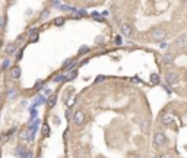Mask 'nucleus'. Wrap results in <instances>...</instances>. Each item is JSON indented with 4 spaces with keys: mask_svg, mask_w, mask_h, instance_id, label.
<instances>
[{
    "mask_svg": "<svg viewBox=\"0 0 187 158\" xmlns=\"http://www.w3.org/2000/svg\"><path fill=\"white\" fill-rule=\"evenodd\" d=\"M56 101H57V97L54 95V94H51L48 98H47V107H48V108H53L54 106H56Z\"/></svg>",
    "mask_w": 187,
    "mask_h": 158,
    "instance_id": "ddd939ff",
    "label": "nucleus"
},
{
    "mask_svg": "<svg viewBox=\"0 0 187 158\" xmlns=\"http://www.w3.org/2000/svg\"><path fill=\"white\" fill-rule=\"evenodd\" d=\"M120 32H122L123 37L130 38L132 35H133V28H132V25H129V24H123V25L120 26Z\"/></svg>",
    "mask_w": 187,
    "mask_h": 158,
    "instance_id": "6e6552de",
    "label": "nucleus"
},
{
    "mask_svg": "<svg viewBox=\"0 0 187 158\" xmlns=\"http://www.w3.org/2000/svg\"><path fill=\"white\" fill-rule=\"evenodd\" d=\"M18 50V44L16 42H10V44H8V47H6V54H13L15 51Z\"/></svg>",
    "mask_w": 187,
    "mask_h": 158,
    "instance_id": "f8f14e48",
    "label": "nucleus"
},
{
    "mask_svg": "<svg viewBox=\"0 0 187 158\" xmlns=\"http://www.w3.org/2000/svg\"><path fill=\"white\" fill-rule=\"evenodd\" d=\"M135 158H142V157H135Z\"/></svg>",
    "mask_w": 187,
    "mask_h": 158,
    "instance_id": "a19ab883",
    "label": "nucleus"
},
{
    "mask_svg": "<svg viewBox=\"0 0 187 158\" xmlns=\"http://www.w3.org/2000/svg\"><path fill=\"white\" fill-rule=\"evenodd\" d=\"M9 67V60H5L3 62V69H8Z\"/></svg>",
    "mask_w": 187,
    "mask_h": 158,
    "instance_id": "f704fd0d",
    "label": "nucleus"
},
{
    "mask_svg": "<svg viewBox=\"0 0 187 158\" xmlns=\"http://www.w3.org/2000/svg\"><path fill=\"white\" fill-rule=\"evenodd\" d=\"M152 141H154V145L156 148H162L165 146L167 143H168V138H167V135L161 130H156L154 133V138H152Z\"/></svg>",
    "mask_w": 187,
    "mask_h": 158,
    "instance_id": "7ed1b4c3",
    "label": "nucleus"
},
{
    "mask_svg": "<svg viewBox=\"0 0 187 158\" xmlns=\"http://www.w3.org/2000/svg\"><path fill=\"white\" fill-rule=\"evenodd\" d=\"M18 95V89L16 88H9L8 89V100H15Z\"/></svg>",
    "mask_w": 187,
    "mask_h": 158,
    "instance_id": "2eb2a0df",
    "label": "nucleus"
},
{
    "mask_svg": "<svg viewBox=\"0 0 187 158\" xmlns=\"http://www.w3.org/2000/svg\"><path fill=\"white\" fill-rule=\"evenodd\" d=\"M44 94H45V95H51V89H44Z\"/></svg>",
    "mask_w": 187,
    "mask_h": 158,
    "instance_id": "c9c22d12",
    "label": "nucleus"
},
{
    "mask_svg": "<svg viewBox=\"0 0 187 158\" xmlns=\"http://www.w3.org/2000/svg\"><path fill=\"white\" fill-rule=\"evenodd\" d=\"M63 67H65V69H69V70L73 69L75 67V59H67V60H65V62H63Z\"/></svg>",
    "mask_w": 187,
    "mask_h": 158,
    "instance_id": "4468645a",
    "label": "nucleus"
},
{
    "mask_svg": "<svg viewBox=\"0 0 187 158\" xmlns=\"http://www.w3.org/2000/svg\"><path fill=\"white\" fill-rule=\"evenodd\" d=\"M35 101H37V103H34L32 107H35V106H40V104H44V103H45V98H44V97H41V95H37Z\"/></svg>",
    "mask_w": 187,
    "mask_h": 158,
    "instance_id": "6ab92c4d",
    "label": "nucleus"
},
{
    "mask_svg": "<svg viewBox=\"0 0 187 158\" xmlns=\"http://www.w3.org/2000/svg\"><path fill=\"white\" fill-rule=\"evenodd\" d=\"M54 25L56 26L65 25V18H56V19H54Z\"/></svg>",
    "mask_w": 187,
    "mask_h": 158,
    "instance_id": "4be33fe9",
    "label": "nucleus"
},
{
    "mask_svg": "<svg viewBox=\"0 0 187 158\" xmlns=\"http://www.w3.org/2000/svg\"><path fill=\"white\" fill-rule=\"evenodd\" d=\"M88 50H89L88 47H81V49H79V54H85Z\"/></svg>",
    "mask_w": 187,
    "mask_h": 158,
    "instance_id": "7c9ffc66",
    "label": "nucleus"
},
{
    "mask_svg": "<svg viewBox=\"0 0 187 158\" xmlns=\"http://www.w3.org/2000/svg\"><path fill=\"white\" fill-rule=\"evenodd\" d=\"M151 82H152V83H158V82H159V76L155 75V73H152V75H151Z\"/></svg>",
    "mask_w": 187,
    "mask_h": 158,
    "instance_id": "b1692460",
    "label": "nucleus"
},
{
    "mask_svg": "<svg viewBox=\"0 0 187 158\" xmlns=\"http://www.w3.org/2000/svg\"><path fill=\"white\" fill-rule=\"evenodd\" d=\"M6 25V16H2L0 18V28H5Z\"/></svg>",
    "mask_w": 187,
    "mask_h": 158,
    "instance_id": "bb28decb",
    "label": "nucleus"
},
{
    "mask_svg": "<svg viewBox=\"0 0 187 158\" xmlns=\"http://www.w3.org/2000/svg\"><path fill=\"white\" fill-rule=\"evenodd\" d=\"M18 60H21V59H22V51H19V53H18Z\"/></svg>",
    "mask_w": 187,
    "mask_h": 158,
    "instance_id": "e433bc0d",
    "label": "nucleus"
},
{
    "mask_svg": "<svg viewBox=\"0 0 187 158\" xmlns=\"http://www.w3.org/2000/svg\"><path fill=\"white\" fill-rule=\"evenodd\" d=\"M159 120H161V123H162L164 126H171L172 125V122H174V114H172V111H170V110H164L162 113H161Z\"/></svg>",
    "mask_w": 187,
    "mask_h": 158,
    "instance_id": "39448f33",
    "label": "nucleus"
},
{
    "mask_svg": "<svg viewBox=\"0 0 187 158\" xmlns=\"http://www.w3.org/2000/svg\"><path fill=\"white\" fill-rule=\"evenodd\" d=\"M73 94V88H69V89H66V92H65V95H63V100L67 103V100H69V97Z\"/></svg>",
    "mask_w": 187,
    "mask_h": 158,
    "instance_id": "aec40b11",
    "label": "nucleus"
},
{
    "mask_svg": "<svg viewBox=\"0 0 187 158\" xmlns=\"http://www.w3.org/2000/svg\"><path fill=\"white\" fill-rule=\"evenodd\" d=\"M41 120L37 117V119H34V120H31V123H29V126L26 127L28 129V142H32L34 138H35V133H37V129H38V126H40Z\"/></svg>",
    "mask_w": 187,
    "mask_h": 158,
    "instance_id": "20e7f679",
    "label": "nucleus"
},
{
    "mask_svg": "<svg viewBox=\"0 0 187 158\" xmlns=\"http://www.w3.org/2000/svg\"><path fill=\"white\" fill-rule=\"evenodd\" d=\"M76 76H78V70H72V72H69L66 75V81H73Z\"/></svg>",
    "mask_w": 187,
    "mask_h": 158,
    "instance_id": "a211bd4d",
    "label": "nucleus"
},
{
    "mask_svg": "<svg viewBox=\"0 0 187 158\" xmlns=\"http://www.w3.org/2000/svg\"><path fill=\"white\" fill-rule=\"evenodd\" d=\"M25 154H26V151H25V148L24 146H21V145H19V146H18L16 148V155L19 158H24V155Z\"/></svg>",
    "mask_w": 187,
    "mask_h": 158,
    "instance_id": "f3484780",
    "label": "nucleus"
},
{
    "mask_svg": "<svg viewBox=\"0 0 187 158\" xmlns=\"http://www.w3.org/2000/svg\"><path fill=\"white\" fill-rule=\"evenodd\" d=\"M174 47L179 50H186L187 49V34H181L175 38L174 41Z\"/></svg>",
    "mask_w": 187,
    "mask_h": 158,
    "instance_id": "423d86ee",
    "label": "nucleus"
},
{
    "mask_svg": "<svg viewBox=\"0 0 187 158\" xmlns=\"http://www.w3.org/2000/svg\"><path fill=\"white\" fill-rule=\"evenodd\" d=\"M19 139L21 141H28V129H22L19 132Z\"/></svg>",
    "mask_w": 187,
    "mask_h": 158,
    "instance_id": "dca6fc26",
    "label": "nucleus"
},
{
    "mask_svg": "<svg viewBox=\"0 0 187 158\" xmlns=\"http://www.w3.org/2000/svg\"><path fill=\"white\" fill-rule=\"evenodd\" d=\"M0 158H2V150H0Z\"/></svg>",
    "mask_w": 187,
    "mask_h": 158,
    "instance_id": "ea45409f",
    "label": "nucleus"
},
{
    "mask_svg": "<svg viewBox=\"0 0 187 158\" xmlns=\"http://www.w3.org/2000/svg\"><path fill=\"white\" fill-rule=\"evenodd\" d=\"M66 119H67V120L73 119V113H72V110H67V111H66Z\"/></svg>",
    "mask_w": 187,
    "mask_h": 158,
    "instance_id": "a878e982",
    "label": "nucleus"
},
{
    "mask_svg": "<svg viewBox=\"0 0 187 158\" xmlns=\"http://www.w3.org/2000/svg\"><path fill=\"white\" fill-rule=\"evenodd\" d=\"M73 122H75V125H78V126H81L85 122V113L82 110H78V111L73 113Z\"/></svg>",
    "mask_w": 187,
    "mask_h": 158,
    "instance_id": "1a4fd4ad",
    "label": "nucleus"
},
{
    "mask_svg": "<svg viewBox=\"0 0 187 158\" xmlns=\"http://www.w3.org/2000/svg\"><path fill=\"white\" fill-rule=\"evenodd\" d=\"M0 97H2V91H0Z\"/></svg>",
    "mask_w": 187,
    "mask_h": 158,
    "instance_id": "79ce46f5",
    "label": "nucleus"
},
{
    "mask_svg": "<svg viewBox=\"0 0 187 158\" xmlns=\"http://www.w3.org/2000/svg\"><path fill=\"white\" fill-rule=\"evenodd\" d=\"M114 41H115V44H117V45H120V44H122V37H115V40H114Z\"/></svg>",
    "mask_w": 187,
    "mask_h": 158,
    "instance_id": "72a5a7b5",
    "label": "nucleus"
},
{
    "mask_svg": "<svg viewBox=\"0 0 187 158\" xmlns=\"http://www.w3.org/2000/svg\"><path fill=\"white\" fill-rule=\"evenodd\" d=\"M139 127H140L142 132H148L149 127H151V120H149V119H142V120L139 122Z\"/></svg>",
    "mask_w": 187,
    "mask_h": 158,
    "instance_id": "9d476101",
    "label": "nucleus"
},
{
    "mask_svg": "<svg viewBox=\"0 0 187 158\" xmlns=\"http://www.w3.org/2000/svg\"><path fill=\"white\" fill-rule=\"evenodd\" d=\"M63 81H66V76H63V75H57L54 79H53V82H56V83H58V82H63Z\"/></svg>",
    "mask_w": 187,
    "mask_h": 158,
    "instance_id": "5701e85b",
    "label": "nucleus"
},
{
    "mask_svg": "<svg viewBox=\"0 0 187 158\" xmlns=\"http://www.w3.org/2000/svg\"><path fill=\"white\" fill-rule=\"evenodd\" d=\"M51 5H53V6H57V8H60V6H62L58 0H51Z\"/></svg>",
    "mask_w": 187,
    "mask_h": 158,
    "instance_id": "2f4dec72",
    "label": "nucleus"
},
{
    "mask_svg": "<svg viewBox=\"0 0 187 158\" xmlns=\"http://www.w3.org/2000/svg\"><path fill=\"white\" fill-rule=\"evenodd\" d=\"M0 45H2V41H0Z\"/></svg>",
    "mask_w": 187,
    "mask_h": 158,
    "instance_id": "37998d69",
    "label": "nucleus"
},
{
    "mask_svg": "<svg viewBox=\"0 0 187 158\" xmlns=\"http://www.w3.org/2000/svg\"><path fill=\"white\" fill-rule=\"evenodd\" d=\"M34 155H32V152H31V151H26V154H25L24 155V158H32Z\"/></svg>",
    "mask_w": 187,
    "mask_h": 158,
    "instance_id": "473e14b6",
    "label": "nucleus"
},
{
    "mask_svg": "<svg viewBox=\"0 0 187 158\" xmlns=\"http://www.w3.org/2000/svg\"><path fill=\"white\" fill-rule=\"evenodd\" d=\"M38 40V34H37V31H31V42L37 41Z\"/></svg>",
    "mask_w": 187,
    "mask_h": 158,
    "instance_id": "393cba45",
    "label": "nucleus"
},
{
    "mask_svg": "<svg viewBox=\"0 0 187 158\" xmlns=\"http://www.w3.org/2000/svg\"><path fill=\"white\" fill-rule=\"evenodd\" d=\"M161 158H171V157H170V155H168V154H165V155H162V157H161Z\"/></svg>",
    "mask_w": 187,
    "mask_h": 158,
    "instance_id": "4c0bfd02",
    "label": "nucleus"
},
{
    "mask_svg": "<svg viewBox=\"0 0 187 158\" xmlns=\"http://www.w3.org/2000/svg\"><path fill=\"white\" fill-rule=\"evenodd\" d=\"M164 79L168 85H177V83L181 82V73L175 69H168L164 73Z\"/></svg>",
    "mask_w": 187,
    "mask_h": 158,
    "instance_id": "f257e3e1",
    "label": "nucleus"
},
{
    "mask_svg": "<svg viewBox=\"0 0 187 158\" xmlns=\"http://www.w3.org/2000/svg\"><path fill=\"white\" fill-rule=\"evenodd\" d=\"M48 133H50V127L45 125V126H44V129H42V135H44V136H47Z\"/></svg>",
    "mask_w": 187,
    "mask_h": 158,
    "instance_id": "cd10ccee",
    "label": "nucleus"
},
{
    "mask_svg": "<svg viewBox=\"0 0 187 158\" xmlns=\"http://www.w3.org/2000/svg\"><path fill=\"white\" fill-rule=\"evenodd\" d=\"M48 15H50V9H44L40 15V21H44L45 18H48Z\"/></svg>",
    "mask_w": 187,
    "mask_h": 158,
    "instance_id": "412c9836",
    "label": "nucleus"
},
{
    "mask_svg": "<svg viewBox=\"0 0 187 158\" xmlns=\"http://www.w3.org/2000/svg\"><path fill=\"white\" fill-rule=\"evenodd\" d=\"M175 57H177V56H175L174 53H170V51H168V53H165L162 57H161V62H162V65H165V66H170V65L174 63Z\"/></svg>",
    "mask_w": 187,
    "mask_h": 158,
    "instance_id": "0eeeda50",
    "label": "nucleus"
},
{
    "mask_svg": "<svg viewBox=\"0 0 187 158\" xmlns=\"http://www.w3.org/2000/svg\"><path fill=\"white\" fill-rule=\"evenodd\" d=\"M181 2H183V3H186V5H187V0H181Z\"/></svg>",
    "mask_w": 187,
    "mask_h": 158,
    "instance_id": "58836bf2",
    "label": "nucleus"
},
{
    "mask_svg": "<svg viewBox=\"0 0 187 158\" xmlns=\"http://www.w3.org/2000/svg\"><path fill=\"white\" fill-rule=\"evenodd\" d=\"M21 75H22V70H21L19 66H13L10 69V76H12V79H19Z\"/></svg>",
    "mask_w": 187,
    "mask_h": 158,
    "instance_id": "9b49d317",
    "label": "nucleus"
},
{
    "mask_svg": "<svg viewBox=\"0 0 187 158\" xmlns=\"http://www.w3.org/2000/svg\"><path fill=\"white\" fill-rule=\"evenodd\" d=\"M105 79V76L104 75H99V76H97V79H95V83H99V82H102Z\"/></svg>",
    "mask_w": 187,
    "mask_h": 158,
    "instance_id": "c85d7f7f",
    "label": "nucleus"
},
{
    "mask_svg": "<svg viewBox=\"0 0 187 158\" xmlns=\"http://www.w3.org/2000/svg\"><path fill=\"white\" fill-rule=\"evenodd\" d=\"M149 35H151V38H152L154 41L162 42L164 40L167 38L168 32H167V29H165V28H162V26H155V28H152V29H151Z\"/></svg>",
    "mask_w": 187,
    "mask_h": 158,
    "instance_id": "f03ea898",
    "label": "nucleus"
},
{
    "mask_svg": "<svg viewBox=\"0 0 187 158\" xmlns=\"http://www.w3.org/2000/svg\"><path fill=\"white\" fill-rule=\"evenodd\" d=\"M37 110H34V107H32V110H31V120H34V119H37Z\"/></svg>",
    "mask_w": 187,
    "mask_h": 158,
    "instance_id": "c756f323",
    "label": "nucleus"
}]
</instances>
